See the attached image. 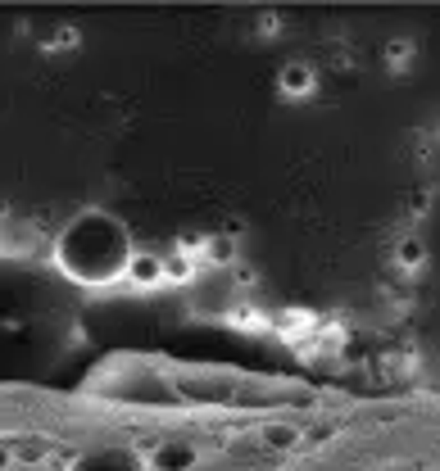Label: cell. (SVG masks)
I'll use <instances>...</instances> for the list:
<instances>
[{
  "mask_svg": "<svg viewBox=\"0 0 440 471\" xmlns=\"http://www.w3.org/2000/svg\"><path fill=\"white\" fill-rule=\"evenodd\" d=\"M399 263H404V267H422V240L408 236L404 245H399Z\"/></svg>",
  "mask_w": 440,
  "mask_h": 471,
  "instance_id": "obj_4",
  "label": "cell"
},
{
  "mask_svg": "<svg viewBox=\"0 0 440 471\" xmlns=\"http://www.w3.org/2000/svg\"><path fill=\"white\" fill-rule=\"evenodd\" d=\"M268 440L273 444H295V430H268Z\"/></svg>",
  "mask_w": 440,
  "mask_h": 471,
  "instance_id": "obj_7",
  "label": "cell"
},
{
  "mask_svg": "<svg viewBox=\"0 0 440 471\" xmlns=\"http://www.w3.org/2000/svg\"><path fill=\"white\" fill-rule=\"evenodd\" d=\"M209 258H214V263H227V258H232L236 254V245H232V240H227V236H214V240H209Z\"/></svg>",
  "mask_w": 440,
  "mask_h": 471,
  "instance_id": "obj_5",
  "label": "cell"
},
{
  "mask_svg": "<svg viewBox=\"0 0 440 471\" xmlns=\"http://www.w3.org/2000/svg\"><path fill=\"white\" fill-rule=\"evenodd\" d=\"M123 272H128V281H132V286L150 290V286L164 281V258H159V254H132Z\"/></svg>",
  "mask_w": 440,
  "mask_h": 471,
  "instance_id": "obj_1",
  "label": "cell"
},
{
  "mask_svg": "<svg viewBox=\"0 0 440 471\" xmlns=\"http://www.w3.org/2000/svg\"><path fill=\"white\" fill-rule=\"evenodd\" d=\"M277 86H282V95H309L313 91V69L309 64H286V69L277 73Z\"/></svg>",
  "mask_w": 440,
  "mask_h": 471,
  "instance_id": "obj_2",
  "label": "cell"
},
{
  "mask_svg": "<svg viewBox=\"0 0 440 471\" xmlns=\"http://www.w3.org/2000/svg\"><path fill=\"white\" fill-rule=\"evenodd\" d=\"M191 272H195V263H191L186 254L164 258V281H191Z\"/></svg>",
  "mask_w": 440,
  "mask_h": 471,
  "instance_id": "obj_3",
  "label": "cell"
},
{
  "mask_svg": "<svg viewBox=\"0 0 440 471\" xmlns=\"http://www.w3.org/2000/svg\"><path fill=\"white\" fill-rule=\"evenodd\" d=\"M386 55H390V69H399V64H408L413 45H408V41H390V45H386Z\"/></svg>",
  "mask_w": 440,
  "mask_h": 471,
  "instance_id": "obj_6",
  "label": "cell"
}]
</instances>
